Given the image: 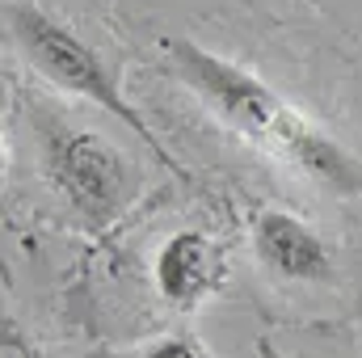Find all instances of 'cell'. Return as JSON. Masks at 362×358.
<instances>
[{
	"label": "cell",
	"instance_id": "6da1fadb",
	"mask_svg": "<svg viewBox=\"0 0 362 358\" xmlns=\"http://www.w3.org/2000/svg\"><path fill=\"white\" fill-rule=\"evenodd\" d=\"M160 51L173 76L198 97V105L215 122H223L240 139L274 152L308 181L333 194H346V198H362V161L350 148H341L325 127H316L308 114H299L257 72L240 68L236 59L194 38H165Z\"/></svg>",
	"mask_w": 362,
	"mask_h": 358
},
{
	"label": "cell",
	"instance_id": "3957f363",
	"mask_svg": "<svg viewBox=\"0 0 362 358\" xmlns=\"http://www.w3.org/2000/svg\"><path fill=\"white\" fill-rule=\"evenodd\" d=\"M25 122H30L38 169H42L47 185L72 207V215L89 232L114 228L139 194L135 161L122 148H114L105 135L76 127L72 118H64L51 105L34 101L25 110Z\"/></svg>",
	"mask_w": 362,
	"mask_h": 358
},
{
	"label": "cell",
	"instance_id": "277c9868",
	"mask_svg": "<svg viewBox=\"0 0 362 358\" xmlns=\"http://www.w3.org/2000/svg\"><path fill=\"white\" fill-rule=\"evenodd\" d=\"M152 278H156V295L173 312H198L228 282V249L202 228H181L165 236V245L156 249Z\"/></svg>",
	"mask_w": 362,
	"mask_h": 358
},
{
	"label": "cell",
	"instance_id": "5b68a950",
	"mask_svg": "<svg viewBox=\"0 0 362 358\" xmlns=\"http://www.w3.org/2000/svg\"><path fill=\"white\" fill-rule=\"evenodd\" d=\"M253 258L278 282H329L333 278V249L329 241L299 215L282 207H257L249 219Z\"/></svg>",
	"mask_w": 362,
	"mask_h": 358
},
{
	"label": "cell",
	"instance_id": "7a4b0ae2",
	"mask_svg": "<svg viewBox=\"0 0 362 358\" xmlns=\"http://www.w3.org/2000/svg\"><path fill=\"white\" fill-rule=\"evenodd\" d=\"M4 25H8V34H13L17 51L25 55V64H30L42 81H51L55 89H64V93H72V97H81V101H89V105H97L101 114H110V118H114L118 127H127L144 148H152V156H156L160 169H169L173 178L189 181V173L181 169V161L160 144L156 127H152V122L139 114V105L127 97L118 68H114L93 42H85L68 21H59L55 13L38 8L34 0H13V4L4 8Z\"/></svg>",
	"mask_w": 362,
	"mask_h": 358
},
{
	"label": "cell",
	"instance_id": "52a82bcc",
	"mask_svg": "<svg viewBox=\"0 0 362 358\" xmlns=\"http://www.w3.org/2000/svg\"><path fill=\"white\" fill-rule=\"evenodd\" d=\"M0 358H42V354L17 321H4L0 325Z\"/></svg>",
	"mask_w": 362,
	"mask_h": 358
},
{
	"label": "cell",
	"instance_id": "8992f818",
	"mask_svg": "<svg viewBox=\"0 0 362 358\" xmlns=\"http://www.w3.org/2000/svg\"><path fill=\"white\" fill-rule=\"evenodd\" d=\"M139 358H215V354L194 333H165V337H156Z\"/></svg>",
	"mask_w": 362,
	"mask_h": 358
}]
</instances>
